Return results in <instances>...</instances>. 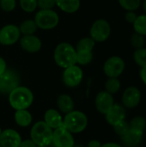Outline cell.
Segmentation results:
<instances>
[{
	"mask_svg": "<svg viewBox=\"0 0 146 147\" xmlns=\"http://www.w3.org/2000/svg\"><path fill=\"white\" fill-rule=\"evenodd\" d=\"M52 144L55 147H74L75 140L72 134L62 126L53 130Z\"/></svg>",
	"mask_w": 146,
	"mask_h": 147,
	"instance_id": "cell-10",
	"label": "cell"
},
{
	"mask_svg": "<svg viewBox=\"0 0 146 147\" xmlns=\"http://www.w3.org/2000/svg\"><path fill=\"white\" fill-rule=\"evenodd\" d=\"M34 94L30 89L19 85L9 94V103L15 110L28 109L33 104Z\"/></svg>",
	"mask_w": 146,
	"mask_h": 147,
	"instance_id": "cell-1",
	"label": "cell"
},
{
	"mask_svg": "<svg viewBox=\"0 0 146 147\" xmlns=\"http://www.w3.org/2000/svg\"><path fill=\"white\" fill-rule=\"evenodd\" d=\"M130 42H131V45L135 49H139V48L144 47L145 46V38L143 35L135 32L134 34H132L130 38Z\"/></svg>",
	"mask_w": 146,
	"mask_h": 147,
	"instance_id": "cell-31",
	"label": "cell"
},
{
	"mask_svg": "<svg viewBox=\"0 0 146 147\" xmlns=\"http://www.w3.org/2000/svg\"><path fill=\"white\" fill-rule=\"evenodd\" d=\"M22 140L20 134L12 128L2 131L0 135V146L2 147H19Z\"/></svg>",
	"mask_w": 146,
	"mask_h": 147,
	"instance_id": "cell-14",
	"label": "cell"
},
{
	"mask_svg": "<svg viewBox=\"0 0 146 147\" xmlns=\"http://www.w3.org/2000/svg\"><path fill=\"white\" fill-rule=\"evenodd\" d=\"M144 133L129 129L125 134L120 136L121 141L126 147H137L142 141Z\"/></svg>",
	"mask_w": 146,
	"mask_h": 147,
	"instance_id": "cell-18",
	"label": "cell"
},
{
	"mask_svg": "<svg viewBox=\"0 0 146 147\" xmlns=\"http://www.w3.org/2000/svg\"><path fill=\"white\" fill-rule=\"evenodd\" d=\"M37 147H47V146H37Z\"/></svg>",
	"mask_w": 146,
	"mask_h": 147,
	"instance_id": "cell-44",
	"label": "cell"
},
{
	"mask_svg": "<svg viewBox=\"0 0 146 147\" xmlns=\"http://www.w3.org/2000/svg\"><path fill=\"white\" fill-rule=\"evenodd\" d=\"M88 126L87 115L79 110H72L63 118V127L71 134H80Z\"/></svg>",
	"mask_w": 146,
	"mask_h": 147,
	"instance_id": "cell-4",
	"label": "cell"
},
{
	"mask_svg": "<svg viewBox=\"0 0 146 147\" xmlns=\"http://www.w3.org/2000/svg\"><path fill=\"white\" fill-rule=\"evenodd\" d=\"M130 129L144 133L146 128V120L142 116H135L129 121Z\"/></svg>",
	"mask_w": 146,
	"mask_h": 147,
	"instance_id": "cell-24",
	"label": "cell"
},
{
	"mask_svg": "<svg viewBox=\"0 0 146 147\" xmlns=\"http://www.w3.org/2000/svg\"><path fill=\"white\" fill-rule=\"evenodd\" d=\"M18 28L21 34H22L23 35L34 34L38 28L34 20H31V19H27L23 21Z\"/></svg>",
	"mask_w": 146,
	"mask_h": 147,
	"instance_id": "cell-22",
	"label": "cell"
},
{
	"mask_svg": "<svg viewBox=\"0 0 146 147\" xmlns=\"http://www.w3.org/2000/svg\"><path fill=\"white\" fill-rule=\"evenodd\" d=\"M93 59V53L87 51H77V64L86 65Z\"/></svg>",
	"mask_w": 146,
	"mask_h": 147,
	"instance_id": "cell-27",
	"label": "cell"
},
{
	"mask_svg": "<svg viewBox=\"0 0 146 147\" xmlns=\"http://www.w3.org/2000/svg\"><path fill=\"white\" fill-rule=\"evenodd\" d=\"M106 121L112 127L126 119V110L123 105L114 103V106L104 115Z\"/></svg>",
	"mask_w": 146,
	"mask_h": 147,
	"instance_id": "cell-15",
	"label": "cell"
},
{
	"mask_svg": "<svg viewBox=\"0 0 146 147\" xmlns=\"http://www.w3.org/2000/svg\"><path fill=\"white\" fill-rule=\"evenodd\" d=\"M96 41L90 38V37H85L81 39L76 47V51H87V52H92L93 48L95 47Z\"/></svg>",
	"mask_w": 146,
	"mask_h": 147,
	"instance_id": "cell-23",
	"label": "cell"
},
{
	"mask_svg": "<svg viewBox=\"0 0 146 147\" xmlns=\"http://www.w3.org/2000/svg\"><path fill=\"white\" fill-rule=\"evenodd\" d=\"M19 3L22 9L28 13L34 12L38 7L37 0H19Z\"/></svg>",
	"mask_w": 146,
	"mask_h": 147,
	"instance_id": "cell-30",
	"label": "cell"
},
{
	"mask_svg": "<svg viewBox=\"0 0 146 147\" xmlns=\"http://www.w3.org/2000/svg\"><path fill=\"white\" fill-rule=\"evenodd\" d=\"M120 81L117 78H108L105 83V90L111 95H114L120 90Z\"/></svg>",
	"mask_w": 146,
	"mask_h": 147,
	"instance_id": "cell-25",
	"label": "cell"
},
{
	"mask_svg": "<svg viewBox=\"0 0 146 147\" xmlns=\"http://www.w3.org/2000/svg\"><path fill=\"white\" fill-rule=\"evenodd\" d=\"M7 69V65H6V62L5 60L0 57V76L6 71Z\"/></svg>",
	"mask_w": 146,
	"mask_h": 147,
	"instance_id": "cell-38",
	"label": "cell"
},
{
	"mask_svg": "<svg viewBox=\"0 0 146 147\" xmlns=\"http://www.w3.org/2000/svg\"><path fill=\"white\" fill-rule=\"evenodd\" d=\"M53 130L44 121L35 122L30 130V139L37 146H48L52 144Z\"/></svg>",
	"mask_w": 146,
	"mask_h": 147,
	"instance_id": "cell-3",
	"label": "cell"
},
{
	"mask_svg": "<svg viewBox=\"0 0 146 147\" xmlns=\"http://www.w3.org/2000/svg\"><path fill=\"white\" fill-rule=\"evenodd\" d=\"M63 83L69 88H75L78 86L83 78V70L77 65L65 68L63 72Z\"/></svg>",
	"mask_w": 146,
	"mask_h": 147,
	"instance_id": "cell-8",
	"label": "cell"
},
{
	"mask_svg": "<svg viewBox=\"0 0 146 147\" xmlns=\"http://www.w3.org/2000/svg\"><path fill=\"white\" fill-rule=\"evenodd\" d=\"M90 38L96 42H103L107 40L111 34L110 24L104 19L96 20L90 28Z\"/></svg>",
	"mask_w": 146,
	"mask_h": 147,
	"instance_id": "cell-7",
	"label": "cell"
},
{
	"mask_svg": "<svg viewBox=\"0 0 146 147\" xmlns=\"http://www.w3.org/2000/svg\"><path fill=\"white\" fill-rule=\"evenodd\" d=\"M114 133L119 135V136H122L123 134H125L129 129H130V127H129V122H127L126 120L117 123L116 125H114Z\"/></svg>",
	"mask_w": 146,
	"mask_h": 147,
	"instance_id": "cell-32",
	"label": "cell"
},
{
	"mask_svg": "<svg viewBox=\"0 0 146 147\" xmlns=\"http://www.w3.org/2000/svg\"><path fill=\"white\" fill-rule=\"evenodd\" d=\"M125 18H126V22H128L129 23H133L137 18V16L133 11H127V13L125 16Z\"/></svg>",
	"mask_w": 146,
	"mask_h": 147,
	"instance_id": "cell-35",
	"label": "cell"
},
{
	"mask_svg": "<svg viewBox=\"0 0 146 147\" xmlns=\"http://www.w3.org/2000/svg\"><path fill=\"white\" fill-rule=\"evenodd\" d=\"M34 22L39 28L50 30L57 27L59 16L52 9H40L34 16Z\"/></svg>",
	"mask_w": 146,
	"mask_h": 147,
	"instance_id": "cell-5",
	"label": "cell"
},
{
	"mask_svg": "<svg viewBox=\"0 0 146 147\" xmlns=\"http://www.w3.org/2000/svg\"><path fill=\"white\" fill-rule=\"evenodd\" d=\"M133 59L135 63L141 68L146 66V48L136 49L133 53Z\"/></svg>",
	"mask_w": 146,
	"mask_h": 147,
	"instance_id": "cell-28",
	"label": "cell"
},
{
	"mask_svg": "<svg viewBox=\"0 0 146 147\" xmlns=\"http://www.w3.org/2000/svg\"><path fill=\"white\" fill-rule=\"evenodd\" d=\"M37 5L40 9H52L56 2L55 0H37Z\"/></svg>",
	"mask_w": 146,
	"mask_h": 147,
	"instance_id": "cell-34",
	"label": "cell"
},
{
	"mask_svg": "<svg viewBox=\"0 0 146 147\" xmlns=\"http://www.w3.org/2000/svg\"><path fill=\"white\" fill-rule=\"evenodd\" d=\"M0 147H2V146H0Z\"/></svg>",
	"mask_w": 146,
	"mask_h": 147,
	"instance_id": "cell-45",
	"label": "cell"
},
{
	"mask_svg": "<svg viewBox=\"0 0 146 147\" xmlns=\"http://www.w3.org/2000/svg\"><path fill=\"white\" fill-rule=\"evenodd\" d=\"M101 147H123L120 146V144L117 143H114V142H108V143H105L103 145H102Z\"/></svg>",
	"mask_w": 146,
	"mask_h": 147,
	"instance_id": "cell-40",
	"label": "cell"
},
{
	"mask_svg": "<svg viewBox=\"0 0 146 147\" xmlns=\"http://www.w3.org/2000/svg\"><path fill=\"white\" fill-rule=\"evenodd\" d=\"M44 121L52 130H54L63 126V116L58 110L54 109H49L44 115Z\"/></svg>",
	"mask_w": 146,
	"mask_h": 147,
	"instance_id": "cell-17",
	"label": "cell"
},
{
	"mask_svg": "<svg viewBox=\"0 0 146 147\" xmlns=\"http://www.w3.org/2000/svg\"><path fill=\"white\" fill-rule=\"evenodd\" d=\"M102 146V143L97 140H91L89 141L87 147H101Z\"/></svg>",
	"mask_w": 146,
	"mask_h": 147,
	"instance_id": "cell-37",
	"label": "cell"
},
{
	"mask_svg": "<svg viewBox=\"0 0 146 147\" xmlns=\"http://www.w3.org/2000/svg\"><path fill=\"white\" fill-rule=\"evenodd\" d=\"M114 104L113 95L107 92L106 90L100 91L95 99V105L96 110L102 115H105Z\"/></svg>",
	"mask_w": 146,
	"mask_h": 147,
	"instance_id": "cell-13",
	"label": "cell"
},
{
	"mask_svg": "<svg viewBox=\"0 0 146 147\" xmlns=\"http://www.w3.org/2000/svg\"><path fill=\"white\" fill-rule=\"evenodd\" d=\"M56 5L65 13H75L80 7V0H55Z\"/></svg>",
	"mask_w": 146,
	"mask_h": 147,
	"instance_id": "cell-21",
	"label": "cell"
},
{
	"mask_svg": "<svg viewBox=\"0 0 146 147\" xmlns=\"http://www.w3.org/2000/svg\"><path fill=\"white\" fill-rule=\"evenodd\" d=\"M20 46L21 47L28 52V53H37L40 50L42 43L39 37L34 34H28V35H22L20 40Z\"/></svg>",
	"mask_w": 146,
	"mask_h": 147,
	"instance_id": "cell-16",
	"label": "cell"
},
{
	"mask_svg": "<svg viewBox=\"0 0 146 147\" xmlns=\"http://www.w3.org/2000/svg\"><path fill=\"white\" fill-rule=\"evenodd\" d=\"M133 28L136 33L145 36L146 35V15H142L137 16L136 20L134 21Z\"/></svg>",
	"mask_w": 146,
	"mask_h": 147,
	"instance_id": "cell-26",
	"label": "cell"
},
{
	"mask_svg": "<svg viewBox=\"0 0 146 147\" xmlns=\"http://www.w3.org/2000/svg\"><path fill=\"white\" fill-rule=\"evenodd\" d=\"M53 59L55 63L63 69L77 65L76 48L68 42L59 43L54 50Z\"/></svg>",
	"mask_w": 146,
	"mask_h": 147,
	"instance_id": "cell-2",
	"label": "cell"
},
{
	"mask_svg": "<svg viewBox=\"0 0 146 147\" xmlns=\"http://www.w3.org/2000/svg\"><path fill=\"white\" fill-rule=\"evenodd\" d=\"M141 91L138 87L130 86L126 88L122 95V104L125 108L133 109L138 107L141 101Z\"/></svg>",
	"mask_w": 146,
	"mask_h": 147,
	"instance_id": "cell-12",
	"label": "cell"
},
{
	"mask_svg": "<svg viewBox=\"0 0 146 147\" xmlns=\"http://www.w3.org/2000/svg\"><path fill=\"white\" fill-rule=\"evenodd\" d=\"M139 76H140V78L143 81V83L146 85V66L141 68L140 72H139Z\"/></svg>",
	"mask_w": 146,
	"mask_h": 147,
	"instance_id": "cell-39",
	"label": "cell"
},
{
	"mask_svg": "<svg viewBox=\"0 0 146 147\" xmlns=\"http://www.w3.org/2000/svg\"><path fill=\"white\" fill-rule=\"evenodd\" d=\"M1 133H2V129H1V127H0V135H1Z\"/></svg>",
	"mask_w": 146,
	"mask_h": 147,
	"instance_id": "cell-43",
	"label": "cell"
},
{
	"mask_svg": "<svg viewBox=\"0 0 146 147\" xmlns=\"http://www.w3.org/2000/svg\"><path fill=\"white\" fill-rule=\"evenodd\" d=\"M74 147H84L83 146H80V145H77V146H74Z\"/></svg>",
	"mask_w": 146,
	"mask_h": 147,
	"instance_id": "cell-42",
	"label": "cell"
},
{
	"mask_svg": "<svg viewBox=\"0 0 146 147\" xmlns=\"http://www.w3.org/2000/svg\"><path fill=\"white\" fill-rule=\"evenodd\" d=\"M14 120L17 126L21 127H27L30 126L33 121L31 113L28 109L15 110L14 115Z\"/></svg>",
	"mask_w": 146,
	"mask_h": 147,
	"instance_id": "cell-20",
	"label": "cell"
},
{
	"mask_svg": "<svg viewBox=\"0 0 146 147\" xmlns=\"http://www.w3.org/2000/svg\"><path fill=\"white\" fill-rule=\"evenodd\" d=\"M120 5L127 11H134L140 7L141 0H119Z\"/></svg>",
	"mask_w": 146,
	"mask_h": 147,
	"instance_id": "cell-29",
	"label": "cell"
},
{
	"mask_svg": "<svg viewBox=\"0 0 146 147\" xmlns=\"http://www.w3.org/2000/svg\"><path fill=\"white\" fill-rule=\"evenodd\" d=\"M16 1L15 0H0V8L5 12L13 11L15 9Z\"/></svg>",
	"mask_w": 146,
	"mask_h": 147,
	"instance_id": "cell-33",
	"label": "cell"
},
{
	"mask_svg": "<svg viewBox=\"0 0 146 147\" xmlns=\"http://www.w3.org/2000/svg\"><path fill=\"white\" fill-rule=\"evenodd\" d=\"M143 7H144L145 12L146 13V0H145V1H144V3H143Z\"/></svg>",
	"mask_w": 146,
	"mask_h": 147,
	"instance_id": "cell-41",
	"label": "cell"
},
{
	"mask_svg": "<svg viewBox=\"0 0 146 147\" xmlns=\"http://www.w3.org/2000/svg\"><path fill=\"white\" fill-rule=\"evenodd\" d=\"M19 85L20 77L15 71L7 68L6 71L0 76V93L9 95Z\"/></svg>",
	"mask_w": 146,
	"mask_h": 147,
	"instance_id": "cell-6",
	"label": "cell"
},
{
	"mask_svg": "<svg viewBox=\"0 0 146 147\" xmlns=\"http://www.w3.org/2000/svg\"><path fill=\"white\" fill-rule=\"evenodd\" d=\"M57 106L60 113L68 114L74 110V102L71 96L67 94H61L57 99Z\"/></svg>",
	"mask_w": 146,
	"mask_h": 147,
	"instance_id": "cell-19",
	"label": "cell"
},
{
	"mask_svg": "<svg viewBox=\"0 0 146 147\" xmlns=\"http://www.w3.org/2000/svg\"><path fill=\"white\" fill-rule=\"evenodd\" d=\"M126 67L125 61L119 56L110 57L106 60L103 65V71L108 78H119Z\"/></svg>",
	"mask_w": 146,
	"mask_h": 147,
	"instance_id": "cell-9",
	"label": "cell"
},
{
	"mask_svg": "<svg viewBox=\"0 0 146 147\" xmlns=\"http://www.w3.org/2000/svg\"><path fill=\"white\" fill-rule=\"evenodd\" d=\"M19 147H37V146L31 139H28V140H22Z\"/></svg>",
	"mask_w": 146,
	"mask_h": 147,
	"instance_id": "cell-36",
	"label": "cell"
},
{
	"mask_svg": "<svg viewBox=\"0 0 146 147\" xmlns=\"http://www.w3.org/2000/svg\"><path fill=\"white\" fill-rule=\"evenodd\" d=\"M21 32L19 28L14 24H8L0 29V44L11 46L20 40Z\"/></svg>",
	"mask_w": 146,
	"mask_h": 147,
	"instance_id": "cell-11",
	"label": "cell"
}]
</instances>
